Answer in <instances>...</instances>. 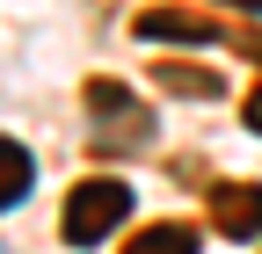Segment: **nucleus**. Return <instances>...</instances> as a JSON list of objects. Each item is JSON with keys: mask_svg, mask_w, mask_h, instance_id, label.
Here are the masks:
<instances>
[{"mask_svg": "<svg viewBox=\"0 0 262 254\" xmlns=\"http://www.w3.org/2000/svg\"><path fill=\"white\" fill-rule=\"evenodd\" d=\"M124 218H131V189L117 174H95V182H80L73 196H66V218H58V225H66L73 247H95V240H110Z\"/></svg>", "mask_w": 262, "mask_h": 254, "instance_id": "1", "label": "nucleus"}, {"mask_svg": "<svg viewBox=\"0 0 262 254\" xmlns=\"http://www.w3.org/2000/svg\"><path fill=\"white\" fill-rule=\"evenodd\" d=\"M131 29H139V44H196V51L226 37V29L211 15H196V8H146Z\"/></svg>", "mask_w": 262, "mask_h": 254, "instance_id": "2", "label": "nucleus"}, {"mask_svg": "<svg viewBox=\"0 0 262 254\" xmlns=\"http://www.w3.org/2000/svg\"><path fill=\"white\" fill-rule=\"evenodd\" d=\"M211 225L226 240H255L262 233V182H219L211 189Z\"/></svg>", "mask_w": 262, "mask_h": 254, "instance_id": "3", "label": "nucleus"}, {"mask_svg": "<svg viewBox=\"0 0 262 254\" xmlns=\"http://www.w3.org/2000/svg\"><path fill=\"white\" fill-rule=\"evenodd\" d=\"M29 182H37V160H29V145L0 138V211H8V204H22V196H29Z\"/></svg>", "mask_w": 262, "mask_h": 254, "instance_id": "4", "label": "nucleus"}, {"mask_svg": "<svg viewBox=\"0 0 262 254\" xmlns=\"http://www.w3.org/2000/svg\"><path fill=\"white\" fill-rule=\"evenodd\" d=\"M124 254H196V233L189 225H146L139 240H124Z\"/></svg>", "mask_w": 262, "mask_h": 254, "instance_id": "5", "label": "nucleus"}, {"mask_svg": "<svg viewBox=\"0 0 262 254\" xmlns=\"http://www.w3.org/2000/svg\"><path fill=\"white\" fill-rule=\"evenodd\" d=\"M160 80H168L175 94H204V102H211V94H219V80H211V73H189V66H168V73H160Z\"/></svg>", "mask_w": 262, "mask_h": 254, "instance_id": "6", "label": "nucleus"}, {"mask_svg": "<svg viewBox=\"0 0 262 254\" xmlns=\"http://www.w3.org/2000/svg\"><path fill=\"white\" fill-rule=\"evenodd\" d=\"M241 116H248V131H262V87L248 94V109H241Z\"/></svg>", "mask_w": 262, "mask_h": 254, "instance_id": "7", "label": "nucleus"}, {"mask_svg": "<svg viewBox=\"0 0 262 254\" xmlns=\"http://www.w3.org/2000/svg\"><path fill=\"white\" fill-rule=\"evenodd\" d=\"M226 8H262V0H226Z\"/></svg>", "mask_w": 262, "mask_h": 254, "instance_id": "8", "label": "nucleus"}]
</instances>
